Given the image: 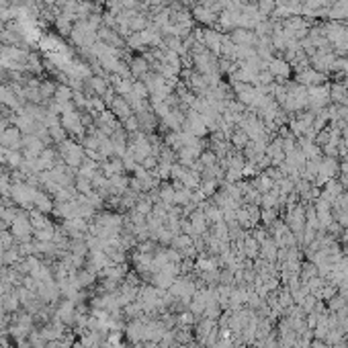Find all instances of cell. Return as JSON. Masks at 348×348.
Returning <instances> with one entry per match:
<instances>
[{
  "instance_id": "cell-15",
  "label": "cell",
  "mask_w": 348,
  "mask_h": 348,
  "mask_svg": "<svg viewBox=\"0 0 348 348\" xmlns=\"http://www.w3.org/2000/svg\"><path fill=\"white\" fill-rule=\"evenodd\" d=\"M33 203L37 205V209H39L41 213H43V211H51V201L45 197V194H41L39 191L35 193V199H33Z\"/></svg>"
},
{
  "instance_id": "cell-13",
  "label": "cell",
  "mask_w": 348,
  "mask_h": 348,
  "mask_svg": "<svg viewBox=\"0 0 348 348\" xmlns=\"http://www.w3.org/2000/svg\"><path fill=\"white\" fill-rule=\"evenodd\" d=\"M230 137H232V144H233L235 148H240V150H242V148H246V146H248V142H250V137H248L242 129H233Z\"/></svg>"
},
{
  "instance_id": "cell-14",
  "label": "cell",
  "mask_w": 348,
  "mask_h": 348,
  "mask_svg": "<svg viewBox=\"0 0 348 348\" xmlns=\"http://www.w3.org/2000/svg\"><path fill=\"white\" fill-rule=\"evenodd\" d=\"M0 103L8 105V107H17V103H15V92H12L10 86H0Z\"/></svg>"
},
{
  "instance_id": "cell-10",
  "label": "cell",
  "mask_w": 348,
  "mask_h": 348,
  "mask_svg": "<svg viewBox=\"0 0 348 348\" xmlns=\"http://www.w3.org/2000/svg\"><path fill=\"white\" fill-rule=\"evenodd\" d=\"M0 144H2L4 148H8V150H17V148L23 144L21 131H19L17 127H8V129H4L2 133H0Z\"/></svg>"
},
{
  "instance_id": "cell-1",
  "label": "cell",
  "mask_w": 348,
  "mask_h": 348,
  "mask_svg": "<svg viewBox=\"0 0 348 348\" xmlns=\"http://www.w3.org/2000/svg\"><path fill=\"white\" fill-rule=\"evenodd\" d=\"M267 70L274 76L276 84H287V78H289V74H291V64H289L287 60L272 58V60H269Z\"/></svg>"
},
{
  "instance_id": "cell-20",
  "label": "cell",
  "mask_w": 348,
  "mask_h": 348,
  "mask_svg": "<svg viewBox=\"0 0 348 348\" xmlns=\"http://www.w3.org/2000/svg\"><path fill=\"white\" fill-rule=\"evenodd\" d=\"M166 2V0H150V4H154V6H162Z\"/></svg>"
},
{
  "instance_id": "cell-9",
  "label": "cell",
  "mask_w": 348,
  "mask_h": 348,
  "mask_svg": "<svg viewBox=\"0 0 348 348\" xmlns=\"http://www.w3.org/2000/svg\"><path fill=\"white\" fill-rule=\"evenodd\" d=\"M111 105V113H113L115 117H119L121 121H125L127 117H131V105L123 99V96H113V101L109 103Z\"/></svg>"
},
{
  "instance_id": "cell-12",
  "label": "cell",
  "mask_w": 348,
  "mask_h": 348,
  "mask_svg": "<svg viewBox=\"0 0 348 348\" xmlns=\"http://www.w3.org/2000/svg\"><path fill=\"white\" fill-rule=\"evenodd\" d=\"M256 6H258V12L260 15L267 19V17H271L272 15V10L276 8V2L274 0H256Z\"/></svg>"
},
{
  "instance_id": "cell-17",
  "label": "cell",
  "mask_w": 348,
  "mask_h": 348,
  "mask_svg": "<svg viewBox=\"0 0 348 348\" xmlns=\"http://www.w3.org/2000/svg\"><path fill=\"white\" fill-rule=\"evenodd\" d=\"M123 123H125V131H131V133L139 131V121H137V117H135V115L127 117V119H125Z\"/></svg>"
},
{
  "instance_id": "cell-11",
  "label": "cell",
  "mask_w": 348,
  "mask_h": 348,
  "mask_svg": "<svg viewBox=\"0 0 348 348\" xmlns=\"http://www.w3.org/2000/svg\"><path fill=\"white\" fill-rule=\"evenodd\" d=\"M129 70L135 78H146L150 74V64L146 58H133L129 60Z\"/></svg>"
},
{
  "instance_id": "cell-5",
  "label": "cell",
  "mask_w": 348,
  "mask_h": 348,
  "mask_svg": "<svg viewBox=\"0 0 348 348\" xmlns=\"http://www.w3.org/2000/svg\"><path fill=\"white\" fill-rule=\"evenodd\" d=\"M31 232H33V226H31V221H29V217H27V215H17L15 221L10 224V233L15 235L17 240H21V242L29 240Z\"/></svg>"
},
{
  "instance_id": "cell-4",
  "label": "cell",
  "mask_w": 348,
  "mask_h": 348,
  "mask_svg": "<svg viewBox=\"0 0 348 348\" xmlns=\"http://www.w3.org/2000/svg\"><path fill=\"white\" fill-rule=\"evenodd\" d=\"M230 39L240 47H256L258 45V35L252 29H242V27L233 29L230 33Z\"/></svg>"
},
{
  "instance_id": "cell-18",
  "label": "cell",
  "mask_w": 348,
  "mask_h": 348,
  "mask_svg": "<svg viewBox=\"0 0 348 348\" xmlns=\"http://www.w3.org/2000/svg\"><path fill=\"white\" fill-rule=\"evenodd\" d=\"M246 252H248L250 258H256V254H258V244H256L254 238H248V240H246Z\"/></svg>"
},
{
  "instance_id": "cell-7",
  "label": "cell",
  "mask_w": 348,
  "mask_h": 348,
  "mask_svg": "<svg viewBox=\"0 0 348 348\" xmlns=\"http://www.w3.org/2000/svg\"><path fill=\"white\" fill-rule=\"evenodd\" d=\"M35 189L33 187H27V185H15V187H10V194H12V199H15L17 203H21L23 207L29 209V205L33 203L35 199Z\"/></svg>"
},
{
  "instance_id": "cell-16",
  "label": "cell",
  "mask_w": 348,
  "mask_h": 348,
  "mask_svg": "<svg viewBox=\"0 0 348 348\" xmlns=\"http://www.w3.org/2000/svg\"><path fill=\"white\" fill-rule=\"evenodd\" d=\"M334 70L342 76H348V58H336L334 62Z\"/></svg>"
},
{
  "instance_id": "cell-8",
  "label": "cell",
  "mask_w": 348,
  "mask_h": 348,
  "mask_svg": "<svg viewBox=\"0 0 348 348\" xmlns=\"http://www.w3.org/2000/svg\"><path fill=\"white\" fill-rule=\"evenodd\" d=\"M62 125L70 131V133H78L82 135V117L76 113L74 109H66L64 113H62Z\"/></svg>"
},
{
  "instance_id": "cell-3",
  "label": "cell",
  "mask_w": 348,
  "mask_h": 348,
  "mask_svg": "<svg viewBox=\"0 0 348 348\" xmlns=\"http://www.w3.org/2000/svg\"><path fill=\"white\" fill-rule=\"evenodd\" d=\"M297 82L303 84L305 88H311V86H319V84H326V74L317 72L313 70L311 66L299 70V76H297Z\"/></svg>"
},
{
  "instance_id": "cell-2",
  "label": "cell",
  "mask_w": 348,
  "mask_h": 348,
  "mask_svg": "<svg viewBox=\"0 0 348 348\" xmlns=\"http://www.w3.org/2000/svg\"><path fill=\"white\" fill-rule=\"evenodd\" d=\"M226 35H221L219 31L211 29V27H205L203 29V47L207 51H211L213 55H221V43H224Z\"/></svg>"
},
{
  "instance_id": "cell-19",
  "label": "cell",
  "mask_w": 348,
  "mask_h": 348,
  "mask_svg": "<svg viewBox=\"0 0 348 348\" xmlns=\"http://www.w3.org/2000/svg\"><path fill=\"white\" fill-rule=\"evenodd\" d=\"M142 166L150 172V170H156L158 168V156H148L144 162H142Z\"/></svg>"
},
{
  "instance_id": "cell-6",
  "label": "cell",
  "mask_w": 348,
  "mask_h": 348,
  "mask_svg": "<svg viewBox=\"0 0 348 348\" xmlns=\"http://www.w3.org/2000/svg\"><path fill=\"white\" fill-rule=\"evenodd\" d=\"M193 17L197 19L199 23L207 25V27H213L219 19V12L213 8V6H207V4H199L193 8Z\"/></svg>"
}]
</instances>
